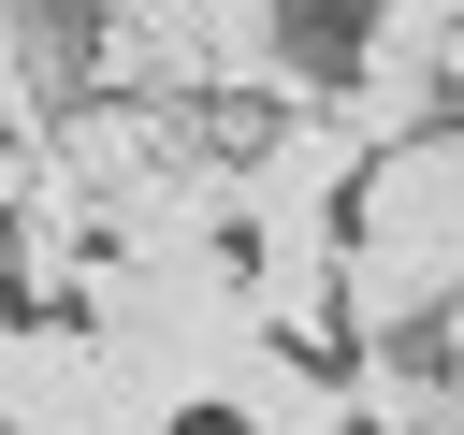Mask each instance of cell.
I'll return each instance as SVG.
<instances>
[{
  "mask_svg": "<svg viewBox=\"0 0 464 435\" xmlns=\"http://www.w3.org/2000/svg\"><path fill=\"white\" fill-rule=\"evenodd\" d=\"M334 406H348V435H464V420H450V334H392V348H348Z\"/></svg>",
  "mask_w": 464,
  "mask_h": 435,
  "instance_id": "obj_4",
  "label": "cell"
},
{
  "mask_svg": "<svg viewBox=\"0 0 464 435\" xmlns=\"http://www.w3.org/2000/svg\"><path fill=\"white\" fill-rule=\"evenodd\" d=\"M0 348H14V290H0Z\"/></svg>",
  "mask_w": 464,
  "mask_h": 435,
  "instance_id": "obj_6",
  "label": "cell"
},
{
  "mask_svg": "<svg viewBox=\"0 0 464 435\" xmlns=\"http://www.w3.org/2000/svg\"><path fill=\"white\" fill-rule=\"evenodd\" d=\"M348 261H406V276H464V130H420V145H377L348 174Z\"/></svg>",
  "mask_w": 464,
  "mask_h": 435,
  "instance_id": "obj_1",
  "label": "cell"
},
{
  "mask_svg": "<svg viewBox=\"0 0 464 435\" xmlns=\"http://www.w3.org/2000/svg\"><path fill=\"white\" fill-rule=\"evenodd\" d=\"M203 406H232V435H348L334 377H319L304 348H261V334L218 348V392H203Z\"/></svg>",
  "mask_w": 464,
  "mask_h": 435,
  "instance_id": "obj_5",
  "label": "cell"
},
{
  "mask_svg": "<svg viewBox=\"0 0 464 435\" xmlns=\"http://www.w3.org/2000/svg\"><path fill=\"white\" fill-rule=\"evenodd\" d=\"M232 304H246V334H261V348H304V362H334V218L246 232V261H232Z\"/></svg>",
  "mask_w": 464,
  "mask_h": 435,
  "instance_id": "obj_3",
  "label": "cell"
},
{
  "mask_svg": "<svg viewBox=\"0 0 464 435\" xmlns=\"http://www.w3.org/2000/svg\"><path fill=\"white\" fill-rule=\"evenodd\" d=\"M102 102H203V0H72Z\"/></svg>",
  "mask_w": 464,
  "mask_h": 435,
  "instance_id": "obj_2",
  "label": "cell"
}]
</instances>
